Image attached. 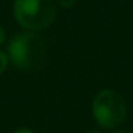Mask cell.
Returning a JSON list of instances; mask_svg holds the SVG:
<instances>
[{"mask_svg":"<svg viewBox=\"0 0 133 133\" xmlns=\"http://www.w3.org/2000/svg\"><path fill=\"white\" fill-rule=\"evenodd\" d=\"M111 133H129V132H125V130H119V129H116V130H113Z\"/></svg>","mask_w":133,"mask_h":133,"instance_id":"ba28073f","label":"cell"},{"mask_svg":"<svg viewBox=\"0 0 133 133\" xmlns=\"http://www.w3.org/2000/svg\"><path fill=\"white\" fill-rule=\"evenodd\" d=\"M87 133H101V132H98V130H90V132H87Z\"/></svg>","mask_w":133,"mask_h":133,"instance_id":"9c48e42d","label":"cell"},{"mask_svg":"<svg viewBox=\"0 0 133 133\" xmlns=\"http://www.w3.org/2000/svg\"><path fill=\"white\" fill-rule=\"evenodd\" d=\"M56 2V5H59L61 8H71L73 5H76V2L77 0H54Z\"/></svg>","mask_w":133,"mask_h":133,"instance_id":"5b68a950","label":"cell"},{"mask_svg":"<svg viewBox=\"0 0 133 133\" xmlns=\"http://www.w3.org/2000/svg\"><path fill=\"white\" fill-rule=\"evenodd\" d=\"M12 133H36V132H33L31 129H26V127H19V129H16Z\"/></svg>","mask_w":133,"mask_h":133,"instance_id":"8992f818","label":"cell"},{"mask_svg":"<svg viewBox=\"0 0 133 133\" xmlns=\"http://www.w3.org/2000/svg\"><path fill=\"white\" fill-rule=\"evenodd\" d=\"M54 0H14L12 14L17 23L26 31L48 28L56 19Z\"/></svg>","mask_w":133,"mask_h":133,"instance_id":"7a4b0ae2","label":"cell"},{"mask_svg":"<svg viewBox=\"0 0 133 133\" xmlns=\"http://www.w3.org/2000/svg\"><path fill=\"white\" fill-rule=\"evenodd\" d=\"M5 39H6V33H5V30H3V26L0 25V45L5 42Z\"/></svg>","mask_w":133,"mask_h":133,"instance_id":"52a82bcc","label":"cell"},{"mask_svg":"<svg viewBox=\"0 0 133 133\" xmlns=\"http://www.w3.org/2000/svg\"><path fill=\"white\" fill-rule=\"evenodd\" d=\"M6 54L9 64L20 71H33L43 64L46 54V43L36 31H22L11 37Z\"/></svg>","mask_w":133,"mask_h":133,"instance_id":"6da1fadb","label":"cell"},{"mask_svg":"<svg viewBox=\"0 0 133 133\" xmlns=\"http://www.w3.org/2000/svg\"><path fill=\"white\" fill-rule=\"evenodd\" d=\"M93 119L102 129H118L127 115L124 98L115 90H101L91 104Z\"/></svg>","mask_w":133,"mask_h":133,"instance_id":"3957f363","label":"cell"},{"mask_svg":"<svg viewBox=\"0 0 133 133\" xmlns=\"http://www.w3.org/2000/svg\"><path fill=\"white\" fill-rule=\"evenodd\" d=\"M8 65H9L8 54H6V51H2V50H0V76L5 73V70L8 68Z\"/></svg>","mask_w":133,"mask_h":133,"instance_id":"277c9868","label":"cell"}]
</instances>
